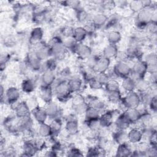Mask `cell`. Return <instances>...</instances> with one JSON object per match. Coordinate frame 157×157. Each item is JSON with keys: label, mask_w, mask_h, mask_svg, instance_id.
I'll use <instances>...</instances> for the list:
<instances>
[{"label": "cell", "mask_w": 157, "mask_h": 157, "mask_svg": "<svg viewBox=\"0 0 157 157\" xmlns=\"http://www.w3.org/2000/svg\"><path fill=\"white\" fill-rule=\"evenodd\" d=\"M108 19V16L103 12H99L93 15L91 23L95 29L105 27Z\"/></svg>", "instance_id": "23"}, {"label": "cell", "mask_w": 157, "mask_h": 157, "mask_svg": "<svg viewBox=\"0 0 157 157\" xmlns=\"http://www.w3.org/2000/svg\"><path fill=\"white\" fill-rule=\"evenodd\" d=\"M107 93V99L109 102L113 104H120L123 96L120 90L109 91Z\"/></svg>", "instance_id": "40"}, {"label": "cell", "mask_w": 157, "mask_h": 157, "mask_svg": "<svg viewBox=\"0 0 157 157\" xmlns=\"http://www.w3.org/2000/svg\"><path fill=\"white\" fill-rule=\"evenodd\" d=\"M64 129L66 132L71 136H74L78 132L79 124L76 115L74 113L67 115L66 117Z\"/></svg>", "instance_id": "8"}, {"label": "cell", "mask_w": 157, "mask_h": 157, "mask_svg": "<svg viewBox=\"0 0 157 157\" xmlns=\"http://www.w3.org/2000/svg\"><path fill=\"white\" fill-rule=\"evenodd\" d=\"M20 98V91L18 88L15 86H10L5 92L6 102L9 104L13 105L18 102Z\"/></svg>", "instance_id": "12"}, {"label": "cell", "mask_w": 157, "mask_h": 157, "mask_svg": "<svg viewBox=\"0 0 157 157\" xmlns=\"http://www.w3.org/2000/svg\"><path fill=\"white\" fill-rule=\"evenodd\" d=\"M33 50L37 56L42 61L52 57L51 50L49 45L43 41L34 46V49Z\"/></svg>", "instance_id": "10"}, {"label": "cell", "mask_w": 157, "mask_h": 157, "mask_svg": "<svg viewBox=\"0 0 157 157\" xmlns=\"http://www.w3.org/2000/svg\"><path fill=\"white\" fill-rule=\"evenodd\" d=\"M120 104L125 108V110L138 108L141 105L140 94L136 91L126 93L123 96Z\"/></svg>", "instance_id": "5"}, {"label": "cell", "mask_w": 157, "mask_h": 157, "mask_svg": "<svg viewBox=\"0 0 157 157\" xmlns=\"http://www.w3.org/2000/svg\"><path fill=\"white\" fill-rule=\"evenodd\" d=\"M50 125L52 131V136L55 137L61 132L63 126V122L61 118H56L52 119Z\"/></svg>", "instance_id": "37"}, {"label": "cell", "mask_w": 157, "mask_h": 157, "mask_svg": "<svg viewBox=\"0 0 157 157\" xmlns=\"http://www.w3.org/2000/svg\"><path fill=\"white\" fill-rule=\"evenodd\" d=\"M76 11V18L77 20L83 24H87L91 22L93 15H91L84 9L80 7Z\"/></svg>", "instance_id": "28"}, {"label": "cell", "mask_w": 157, "mask_h": 157, "mask_svg": "<svg viewBox=\"0 0 157 157\" xmlns=\"http://www.w3.org/2000/svg\"><path fill=\"white\" fill-rule=\"evenodd\" d=\"M84 115L85 118V121L87 122L89 121L99 119L101 113L94 108L89 105Z\"/></svg>", "instance_id": "42"}, {"label": "cell", "mask_w": 157, "mask_h": 157, "mask_svg": "<svg viewBox=\"0 0 157 157\" xmlns=\"http://www.w3.org/2000/svg\"><path fill=\"white\" fill-rule=\"evenodd\" d=\"M39 95L40 99L45 104L52 102L53 98L55 96L53 87L40 85L39 88Z\"/></svg>", "instance_id": "16"}, {"label": "cell", "mask_w": 157, "mask_h": 157, "mask_svg": "<svg viewBox=\"0 0 157 157\" xmlns=\"http://www.w3.org/2000/svg\"><path fill=\"white\" fill-rule=\"evenodd\" d=\"M151 89V85L148 80L145 78L135 80V91L139 93H144Z\"/></svg>", "instance_id": "32"}, {"label": "cell", "mask_w": 157, "mask_h": 157, "mask_svg": "<svg viewBox=\"0 0 157 157\" xmlns=\"http://www.w3.org/2000/svg\"><path fill=\"white\" fill-rule=\"evenodd\" d=\"M147 74V65L143 59L135 61L132 65H131V71L129 77L134 80L145 78Z\"/></svg>", "instance_id": "6"}, {"label": "cell", "mask_w": 157, "mask_h": 157, "mask_svg": "<svg viewBox=\"0 0 157 157\" xmlns=\"http://www.w3.org/2000/svg\"><path fill=\"white\" fill-rule=\"evenodd\" d=\"M67 156H83V154L80 151L79 148H77L76 147H71L67 151Z\"/></svg>", "instance_id": "54"}, {"label": "cell", "mask_w": 157, "mask_h": 157, "mask_svg": "<svg viewBox=\"0 0 157 157\" xmlns=\"http://www.w3.org/2000/svg\"><path fill=\"white\" fill-rule=\"evenodd\" d=\"M44 108L47 113L48 118L52 120L56 118H61L62 110L59 105L53 101L50 103L46 104Z\"/></svg>", "instance_id": "14"}, {"label": "cell", "mask_w": 157, "mask_h": 157, "mask_svg": "<svg viewBox=\"0 0 157 157\" xmlns=\"http://www.w3.org/2000/svg\"><path fill=\"white\" fill-rule=\"evenodd\" d=\"M128 6L132 12L136 13H139L140 10H142L144 9L142 1H131L130 2H128Z\"/></svg>", "instance_id": "45"}, {"label": "cell", "mask_w": 157, "mask_h": 157, "mask_svg": "<svg viewBox=\"0 0 157 157\" xmlns=\"http://www.w3.org/2000/svg\"><path fill=\"white\" fill-rule=\"evenodd\" d=\"M106 92L120 90V83L114 78H110L104 86Z\"/></svg>", "instance_id": "44"}, {"label": "cell", "mask_w": 157, "mask_h": 157, "mask_svg": "<svg viewBox=\"0 0 157 157\" xmlns=\"http://www.w3.org/2000/svg\"><path fill=\"white\" fill-rule=\"evenodd\" d=\"M87 102L90 106L98 110L101 114L107 110L106 109L107 106L105 103L97 98H92L90 99L89 101H87Z\"/></svg>", "instance_id": "38"}, {"label": "cell", "mask_w": 157, "mask_h": 157, "mask_svg": "<svg viewBox=\"0 0 157 157\" xmlns=\"http://www.w3.org/2000/svg\"><path fill=\"white\" fill-rule=\"evenodd\" d=\"M73 53H75L79 59L85 61L93 54V50L90 46L86 44L78 43Z\"/></svg>", "instance_id": "11"}, {"label": "cell", "mask_w": 157, "mask_h": 157, "mask_svg": "<svg viewBox=\"0 0 157 157\" xmlns=\"http://www.w3.org/2000/svg\"><path fill=\"white\" fill-rule=\"evenodd\" d=\"M63 2V6H67L69 7L72 9H73L75 10H77V9H80V2L78 1H64Z\"/></svg>", "instance_id": "53"}, {"label": "cell", "mask_w": 157, "mask_h": 157, "mask_svg": "<svg viewBox=\"0 0 157 157\" xmlns=\"http://www.w3.org/2000/svg\"><path fill=\"white\" fill-rule=\"evenodd\" d=\"M57 67H58V60L51 57L48 59L42 62L41 72H42L45 71H55Z\"/></svg>", "instance_id": "41"}, {"label": "cell", "mask_w": 157, "mask_h": 157, "mask_svg": "<svg viewBox=\"0 0 157 157\" xmlns=\"http://www.w3.org/2000/svg\"><path fill=\"white\" fill-rule=\"evenodd\" d=\"M25 62L28 64L30 70L34 72H39L42 71L43 61L37 56L34 50L30 51L28 53L26 56Z\"/></svg>", "instance_id": "9"}, {"label": "cell", "mask_w": 157, "mask_h": 157, "mask_svg": "<svg viewBox=\"0 0 157 157\" xmlns=\"http://www.w3.org/2000/svg\"><path fill=\"white\" fill-rule=\"evenodd\" d=\"M37 133L39 137L42 138H50L52 136V131L50 124L46 122L39 124Z\"/></svg>", "instance_id": "31"}, {"label": "cell", "mask_w": 157, "mask_h": 157, "mask_svg": "<svg viewBox=\"0 0 157 157\" xmlns=\"http://www.w3.org/2000/svg\"><path fill=\"white\" fill-rule=\"evenodd\" d=\"M122 35L117 29H111L107 34V39L110 44L117 45L121 40Z\"/></svg>", "instance_id": "35"}, {"label": "cell", "mask_w": 157, "mask_h": 157, "mask_svg": "<svg viewBox=\"0 0 157 157\" xmlns=\"http://www.w3.org/2000/svg\"><path fill=\"white\" fill-rule=\"evenodd\" d=\"M51 50L52 57L59 61L66 56L67 50L65 47L63 39L59 36L53 37L48 43Z\"/></svg>", "instance_id": "2"}, {"label": "cell", "mask_w": 157, "mask_h": 157, "mask_svg": "<svg viewBox=\"0 0 157 157\" xmlns=\"http://www.w3.org/2000/svg\"><path fill=\"white\" fill-rule=\"evenodd\" d=\"M148 109L150 110L151 112L152 113H156L157 111V96L156 94L155 95L151 101H150L148 106Z\"/></svg>", "instance_id": "55"}, {"label": "cell", "mask_w": 157, "mask_h": 157, "mask_svg": "<svg viewBox=\"0 0 157 157\" xmlns=\"http://www.w3.org/2000/svg\"><path fill=\"white\" fill-rule=\"evenodd\" d=\"M95 78L104 86L107 81L110 78V77L107 72L105 73H97L95 75Z\"/></svg>", "instance_id": "51"}, {"label": "cell", "mask_w": 157, "mask_h": 157, "mask_svg": "<svg viewBox=\"0 0 157 157\" xmlns=\"http://www.w3.org/2000/svg\"><path fill=\"white\" fill-rule=\"evenodd\" d=\"M63 42L67 50L72 51V52L78 44V42H76L72 36L64 37V39H63Z\"/></svg>", "instance_id": "46"}, {"label": "cell", "mask_w": 157, "mask_h": 157, "mask_svg": "<svg viewBox=\"0 0 157 157\" xmlns=\"http://www.w3.org/2000/svg\"><path fill=\"white\" fill-rule=\"evenodd\" d=\"M128 142L132 145H136L141 142L143 139L142 129L136 126L129 129L128 131Z\"/></svg>", "instance_id": "17"}, {"label": "cell", "mask_w": 157, "mask_h": 157, "mask_svg": "<svg viewBox=\"0 0 157 157\" xmlns=\"http://www.w3.org/2000/svg\"><path fill=\"white\" fill-rule=\"evenodd\" d=\"M142 59L147 66L157 64V56L155 52H151L146 54L144 56H143Z\"/></svg>", "instance_id": "47"}, {"label": "cell", "mask_w": 157, "mask_h": 157, "mask_svg": "<svg viewBox=\"0 0 157 157\" xmlns=\"http://www.w3.org/2000/svg\"><path fill=\"white\" fill-rule=\"evenodd\" d=\"M120 87L126 93L135 91V80L129 76L124 78L121 80Z\"/></svg>", "instance_id": "39"}, {"label": "cell", "mask_w": 157, "mask_h": 157, "mask_svg": "<svg viewBox=\"0 0 157 157\" xmlns=\"http://www.w3.org/2000/svg\"><path fill=\"white\" fill-rule=\"evenodd\" d=\"M52 87L54 95L58 101L66 102L71 99L72 93L69 88L68 81L56 79Z\"/></svg>", "instance_id": "1"}, {"label": "cell", "mask_w": 157, "mask_h": 157, "mask_svg": "<svg viewBox=\"0 0 157 157\" xmlns=\"http://www.w3.org/2000/svg\"><path fill=\"white\" fill-rule=\"evenodd\" d=\"M110 63L111 59L100 55L93 69L96 74L107 72L110 69Z\"/></svg>", "instance_id": "13"}, {"label": "cell", "mask_w": 157, "mask_h": 157, "mask_svg": "<svg viewBox=\"0 0 157 157\" xmlns=\"http://www.w3.org/2000/svg\"><path fill=\"white\" fill-rule=\"evenodd\" d=\"M115 117V110H106L101 115L99 121L103 127L107 128L113 123Z\"/></svg>", "instance_id": "24"}, {"label": "cell", "mask_w": 157, "mask_h": 157, "mask_svg": "<svg viewBox=\"0 0 157 157\" xmlns=\"http://www.w3.org/2000/svg\"><path fill=\"white\" fill-rule=\"evenodd\" d=\"M72 76L71 74V71L68 67L63 68L59 73L57 76V79L60 80H65L68 81L69 79Z\"/></svg>", "instance_id": "49"}, {"label": "cell", "mask_w": 157, "mask_h": 157, "mask_svg": "<svg viewBox=\"0 0 157 157\" xmlns=\"http://www.w3.org/2000/svg\"><path fill=\"white\" fill-rule=\"evenodd\" d=\"M17 118V126L20 132L33 129V119L31 115Z\"/></svg>", "instance_id": "22"}, {"label": "cell", "mask_w": 157, "mask_h": 157, "mask_svg": "<svg viewBox=\"0 0 157 157\" xmlns=\"http://www.w3.org/2000/svg\"><path fill=\"white\" fill-rule=\"evenodd\" d=\"M132 150L129 145V142L120 144L116 150V156H130L132 155Z\"/></svg>", "instance_id": "36"}, {"label": "cell", "mask_w": 157, "mask_h": 157, "mask_svg": "<svg viewBox=\"0 0 157 157\" xmlns=\"http://www.w3.org/2000/svg\"><path fill=\"white\" fill-rule=\"evenodd\" d=\"M88 35V33L84 26H78L74 28L72 37L78 43H83Z\"/></svg>", "instance_id": "29"}, {"label": "cell", "mask_w": 157, "mask_h": 157, "mask_svg": "<svg viewBox=\"0 0 157 157\" xmlns=\"http://www.w3.org/2000/svg\"><path fill=\"white\" fill-rule=\"evenodd\" d=\"M14 113L17 118H21L31 115V111L25 101H24L18 102L15 105Z\"/></svg>", "instance_id": "19"}, {"label": "cell", "mask_w": 157, "mask_h": 157, "mask_svg": "<svg viewBox=\"0 0 157 157\" xmlns=\"http://www.w3.org/2000/svg\"><path fill=\"white\" fill-rule=\"evenodd\" d=\"M86 83L92 90H99L104 88V86L95 78V76L88 80Z\"/></svg>", "instance_id": "48"}, {"label": "cell", "mask_w": 157, "mask_h": 157, "mask_svg": "<svg viewBox=\"0 0 157 157\" xmlns=\"http://www.w3.org/2000/svg\"><path fill=\"white\" fill-rule=\"evenodd\" d=\"M57 79V75L55 71H45L42 72L40 78V85L53 86Z\"/></svg>", "instance_id": "15"}, {"label": "cell", "mask_w": 157, "mask_h": 157, "mask_svg": "<svg viewBox=\"0 0 157 157\" xmlns=\"http://www.w3.org/2000/svg\"><path fill=\"white\" fill-rule=\"evenodd\" d=\"M123 113L131 125L135 124L139 120L141 115V113L137 108L126 109Z\"/></svg>", "instance_id": "25"}, {"label": "cell", "mask_w": 157, "mask_h": 157, "mask_svg": "<svg viewBox=\"0 0 157 157\" xmlns=\"http://www.w3.org/2000/svg\"><path fill=\"white\" fill-rule=\"evenodd\" d=\"M118 51L117 45L109 44L104 48L101 55L111 59L116 58Z\"/></svg>", "instance_id": "33"}, {"label": "cell", "mask_w": 157, "mask_h": 157, "mask_svg": "<svg viewBox=\"0 0 157 157\" xmlns=\"http://www.w3.org/2000/svg\"><path fill=\"white\" fill-rule=\"evenodd\" d=\"M114 141L118 144H123L128 142L127 130H117L112 133Z\"/></svg>", "instance_id": "34"}, {"label": "cell", "mask_w": 157, "mask_h": 157, "mask_svg": "<svg viewBox=\"0 0 157 157\" xmlns=\"http://www.w3.org/2000/svg\"><path fill=\"white\" fill-rule=\"evenodd\" d=\"M113 123L117 130H127L131 126L123 112L115 119Z\"/></svg>", "instance_id": "30"}, {"label": "cell", "mask_w": 157, "mask_h": 157, "mask_svg": "<svg viewBox=\"0 0 157 157\" xmlns=\"http://www.w3.org/2000/svg\"><path fill=\"white\" fill-rule=\"evenodd\" d=\"M131 71V66L128 61H117L113 67L112 74L121 79L129 77Z\"/></svg>", "instance_id": "7"}, {"label": "cell", "mask_w": 157, "mask_h": 157, "mask_svg": "<svg viewBox=\"0 0 157 157\" xmlns=\"http://www.w3.org/2000/svg\"><path fill=\"white\" fill-rule=\"evenodd\" d=\"M71 99L73 113L76 115H83L89 106L86 99L81 93H78L74 94Z\"/></svg>", "instance_id": "3"}, {"label": "cell", "mask_w": 157, "mask_h": 157, "mask_svg": "<svg viewBox=\"0 0 157 157\" xmlns=\"http://www.w3.org/2000/svg\"><path fill=\"white\" fill-rule=\"evenodd\" d=\"M23 155L25 156H33L39 151L33 139L26 140L23 145Z\"/></svg>", "instance_id": "20"}, {"label": "cell", "mask_w": 157, "mask_h": 157, "mask_svg": "<svg viewBox=\"0 0 157 157\" xmlns=\"http://www.w3.org/2000/svg\"><path fill=\"white\" fill-rule=\"evenodd\" d=\"M25 102H26V104H27L28 106L29 107V108L30 109L31 111H32L39 107L37 99L34 96H31V97L29 98L26 101H25Z\"/></svg>", "instance_id": "52"}, {"label": "cell", "mask_w": 157, "mask_h": 157, "mask_svg": "<svg viewBox=\"0 0 157 157\" xmlns=\"http://www.w3.org/2000/svg\"><path fill=\"white\" fill-rule=\"evenodd\" d=\"M99 56L94 55V54H92L88 59H86L85 62V65L86 67L90 68V69H93L94 66H95L98 59L99 58Z\"/></svg>", "instance_id": "50"}, {"label": "cell", "mask_w": 157, "mask_h": 157, "mask_svg": "<svg viewBox=\"0 0 157 157\" xmlns=\"http://www.w3.org/2000/svg\"><path fill=\"white\" fill-rule=\"evenodd\" d=\"M156 11L153 8H144L137 13L136 18V24L138 28L146 29L147 25L152 21V16Z\"/></svg>", "instance_id": "4"}, {"label": "cell", "mask_w": 157, "mask_h": 157, "mask_svg": "<svg viewBox=\"0 0 157 157\" xmlns=\"http://www.w3.org/2000/svg\"><path fill=\"white\" fill-rule=\"evenodd\" d=\"M31 115L33 118L35 120L38 124L46 122L48 118L47 113L45 110V108L40 107V106L36 109L31 111Z\"/></svg>", "instance_id": "27"}, {"label": "cell", "mask_w": 157, "mask_h": 157, "mask_svg": "<svg viewBox=\"0 0 157 157\" xmlns=\"http://www.w3.org/2000/svg\"><path fill=\"white\" fill-rule=\"evenodd\" d=\"M44 37V31L40 27H35L30 32L29 42L31 45L36 46L42 42Z\"/></svg>", "instance_id": "18"}, {"label": "cell", "mask_w": 157, "mask_h": 157, "mask_svg": "<svg viewBox=\"0 0 157 157\" xmlns=\"http://www.w3.org/2000/svg\"><path fill=\"white\" fill-rule=\"evenodd\" d=\"M117 61H128V58L125 51H118L115 58Z\"/></svg>", "instance_id": "57"}, {"label": "cell", "mask_w": 157, "mask_h": 157, "mask_svg": "<svg viewBox=\"0 0 157 157\" xmlns=\"http://www.w3.org/2000/svg\"><path fill=\"white\" fill-rule=\"evenodd\" d=\"M146 29L148 30V31L151 33L153 35H155L156 34L157 31V25L156 22L151 21L150 22L147 26Z\"/></svg>", "instance_id": "56"}, {"label": "cell", "mask_w": 157, "mask_h": 157, "mask_svg": "<svg viewBox=\"0 0 157 157\" xmlns=\"http://www.w3.org/2000/svg\"><path fill=\"white\" fill-rule=\"evenodd\" d=\"M10 56L8 54H4V55H1V68L3 66H5V65L7 64L8 61L9 60Z\"/></svg>", "instance_id": "58"}, {"label": "cell", "mask_w": 157, "mask_h": 157, "mask_svg": "<svg viewBox=\"0 0 157 157\" xmlns=\"http://www.w3.org/2000/svg\"><path fill=\"white\" fill-rule=\"evenodd\" d=\"M121 18V16L117 13L112 14L111 15L108 17L107 21L105 26V28H107L108 29L114 28L115 26L119 25Z\"/></svg>", "instance_id": "43"}, {"label": "cell", "mask_w": 157, "mask_h": 157, "mask_svg": "<svg viewBox=\"0 0 157 157\" xmlns=\"http://www.w3.org/2000/svg\"><path fill=\"white\" fill-rule=\"evenodd\" d=\"M68 83L72 93H80L83 88V78H81L77 75H72L69 79Z\"/></svg>", "instance_id": "21"}, {"label": "cell", "mask_w": 157, "mask_h": 157, "mask_svg": "<svg viewBox=\"0 0 157 157\" xmlns=\"http://www.w3.org/2000/svg\"><path fill=\"white\" fill-rule=\"evenodd\" d=\"M37 87V82L36 79L32 78H27L23 80L21 84V91L26 94H30L35 91Z\"/></svg>", "instance_id": "26"}]
</instances>
